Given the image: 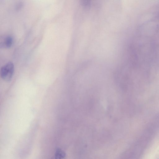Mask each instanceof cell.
I'll return each mask as SVG.
<instances>
[{
	"label": "cell",
	"mask_w": 159,
	"mask_h": 159,
	"mask_svg": "<svg viewBox=\"0 0 159 159\" xmlns=\"http://www.w3.org/2000/svg\"><path fill=\"white\" fill-rule=\"evenodd\" d=\"M14 71L13 63L11 61L8 62L1 67L0 70L1 77L3 80L9 81L12 78Z\"/></svg>",
	"instance_id": "obj_1"
},
{
	"label": "cell",
	"mask_w": 159,
	"mask_h": 159,
	"mask_svg": "<svg viewBox=\"0 0 159 159\" xmlns=\"http://www.w3.org/2000/svg\"><path fill=\"white\" fill-rule=\"evenodd\" d=\"M65 152L61 149L57 148L55 152L54 159H66Z\"/></svg>",
	"instance_id": "obj_3"
},
{
	"label": "cell",
	"mask_w": 159,
	"mask_h": 159,
	"mask_svg": "<svg viewBox=\"0 0 159 159\" xmlns=\"http://www.w3.org/2000/svg\"><path fill=\"white\" fill-rule=\"evenodd\" d=\"M13 42V38L10 35H6L1 37L0 38V47L1 48H7L11 47Z\"/></svg>",
	"instance_id": "obj_2"
}]
</instances>
